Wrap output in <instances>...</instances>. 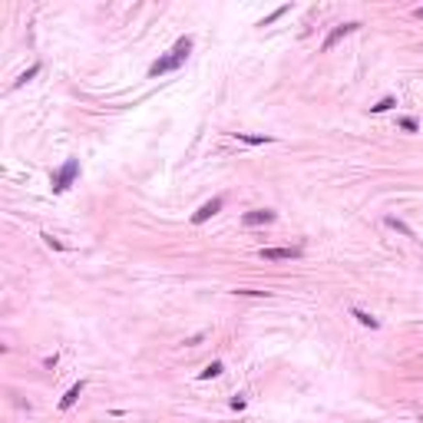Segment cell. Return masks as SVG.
<instances>
[{"label":"cell","instance_id":"obj_1","mask_svg":"<svg viewBox=\"0 0 423 423\" xmlns=\"http://www.w3.org/2000/svg\"><path fill=\"white\" fill-rule=\"evenodd\" d=\"M188 53H192V37H179V40H175V47L169 50V56H159V60L149 66V76H162V73L179 70Z\"/></svg>","mask_w":423,"mask_h":423},{"label":"cell","instance_id":"obj_2","mask_svg":"<svg viewBox=\"0 0 423 423\" xmlns=\"http://www.w3.org/2000/svg\"><path fill=\"white\" fill-rule=\"evenodd\" d=\"M76 175H79V159H66V162L56 169L53 175H50V185H53V192H56V195H60V192H66V188L76 182Z\"/></svg>","mask_w":423,"mask_h":423},{"label":"cell","instance_id":"obj_3","mask_svg":"<svg viewBox=\"0 0 423 423\" xmlns=\"http://www.w3.org/2000/svg\"><path fill=\"white\" fill-rule=\"evenodd\" d=\"M354 30H360V23H357V20H350V23H341V27H334L331 33L324 37V43H321V53L334 50V43H337V40H344L347 33H354Z\"/></svg>","mask_w":423,"mask_h":423},{"label":"cell","instance_id":"obj_4","mask_svg":"<svg viewBox=\"0 0 423 423\" xmlns=\"http://www.w3.org/2000/svg\"><path fill=\"white\" fill-rule=\"evenodd\" d=\"M275 219H278L275 208H255V212H245V215H241V225L255 228V225H271Z\"/></svg>","mask_w":423,"mask_h":423},{"label":"cell","instance_id":"obj_5","mask_svg":"<svg viewBox=\"0 0 423 423\" xmlns=\"http://www.w3.org/2000/svg\"><path fill=\"white\" fill-rule=\"evenodd\" d=\"M258 255L265 258V261H295V258H301L304 251H301V248H261Z\"/></svg>","mask_w":423,"mask_h":423},{"label":"cell","instance_id":"obj_6","mask_svg":"<svg viewBox=\"0 0 423 423\" xmlns=\"http://www.w3.org/2000/svg\"><path fill=\"white\" fill-rule=\"evenodd\" d=\"M221 205H225V199H221V195H215L212 202H205L202 208H199V212L192 215V225H202V221H208L212 215H219V212H221Z\"/></svg>","mask_w":423,"mask_h":423},{"label":"cell","instance_id":"obj_7","mask_svg":"<svg viewBox=\"0 0 423 423\" xmlns=\"http://www.w3.org/2000/svg\"><path fill=\"white\" fill-rule=\"evenodd\" d=\"M83 390H86V380H79V384H73L70 390H66V397L60 400V410H70V407H73L76 400L83 397Z\"/></svg>","mask_w":423,"mask_h":423},{"label":"cell","instance_id":"obj_8","mask_svg":"<svg viewBox=\"0 0 423 423\" xmlns=\"http://www.w3.org/2000/svg\"><path fill=\"white\" fill-rule=\"evenodd\" d=\"M238 142H248V146H265V142H275V136H251V132H232Z\"/></svg>","mask_w":423,"mask_h":423},{"label":"cell","instance_id":"obj_9","mask_svg":"<svg viewBox=\"0 0 423 423\" xmlns=\"http://www.w3.org/2000/svg\"><path fill=\"white\" fill-rule=\"evenodd\" d=\"M354 317H357V321H360V324H364V328H370V331H377V328H380V321H377V317H374V314H367V311H360V308H354Z\"/></svg>","mask_w":423,"mask_h":423},{"label":"cell","instance_id":"obj_10","mask_svg":"<svg viewBox=\"0 0 423 423\" xmlns=\"http://www.w3.org/2000/svg\"><path fill=\"white\" fill-rule=\"evenodd\" d=\"M221 370H225V367H221V360H212V364H208V367L199 374V380H212V377H219Z\"/></svg>","mask_w":423,"mask_h":423},{"label":"cell","instance_id":"obj_11","mask_svg":"<svg viewBox=\"0 0 423 423\" xmlns=\"http://www.w3.org/2000/svg\"><path fill=\"white\" fill-rule=\"evenodd\" d=\"M387 225H390V228H397V232H400V235H407V238H413V228H410L407 221H400V219H387Z\"/></svg>","mask_w":423,"mask_h":423},{"label":"cell","instance_id":"obj_12","mask_svg":"<svg viewBox=\"0 0 423 423\" xmlns=\"http://www.w3.org/2000/svg\"><path fill=\"white\" fill-rule=\"evenodd\" d=\"M393 106H397V99H393V96H384L380 103L370 106V112H387V110H393Z\"/></svg>","mask_w":423,"mask_h":423},{"label":"cell","instance_id":"obj_13","mask_svg":"<svg viewBox=\"0 0 423 423\" xmlns=\"http://www.w3.org/2000/svg\"><path fill=\"white\" fill-rule=\"evenodd\" d=\"M288 10H291V3H284V7H278L275 14H268V17L261 20V23H258V27H268V23H275L278 17H284V14H288Z\"/></svg>","mask_w":423,"mask_h":423},{"label":"cell","instance_id":"obj_14","mask_svg":"<svg viewBox=\"0 0 423 423\" xmlns=\"http://www.w3.org/2000/svg\"><path fill=\"white\" fill-rule=\"evenodd\" d=\"M400 129H404V132H420V123H417L413 116H404V119H400Z\"/></svg>","mask_w":423,"mask_h":423},{"label":"cell","instance_id":"obj_15","mask_svg":"<svg viewBox=\"0 0 423 423\" xmlns=\"http://www.w3.org/2000/svg\"><path fill=\"white\" fill-rule=\"evenodd\" d=\"M37 73H40V63H33V66H30V70H27V73L20 76V79H17V83H14V86H23V83H27V79H33V76H37Z\"/></svg>","mask_w":423,"mask_h":423},{"label":"cell","instance_id":"obj_16","mask_svg":"<svg viewBox=\"0 0 423 423\" xmlns=\"http://www.w3.org/2000/svg\"><path fill=\"white\" fill-rule=\"evenodd\" d=\"M43 241H47V245L53 248V251H63V241H60V238H53V235H47V232H43Z\"/></svg>","mask_w":423,"mask_h":423},{"label":"cell","instance_id":"obj_17","mask_svg":"<svg viewBox=\"0 0 423 423\" xmlns=\"http://www.w3.org/2000/svg\"><path fill=\"white\" fill-rule=\"evenodd\" d=\"M245 404H248L245 397H232V410H245Z\"/></svg>","mask_w":423,"mask_h":423},{"label":"cell","instance_id":"obj_18","mask_svg":"<svg viewBox=\"0 0 423 423\" xmlns=\"http://www.w3.org/2000/svg\"><path fill=\"white\" fill-rule=\"evenodd\" d=\"M202 337H205V334H195V337H188V341H185V347H195V344H202Z\"/></svg>","mask_w":423,"mask_h":423},{"label":"cell","instance_id":"obj_19","mask_svg":"<svg viewBox=\"0 0 423 423\" xmlns=\"http://www.w3.org/2000/svg\"><path fill=\"white\" fill-rule=\"evenodd\" d=\"M413 14H417V17H420V20H423V7H417V10H413Z\"/></svg>","mask_w":423,"mask_h":423}]
</instances>
